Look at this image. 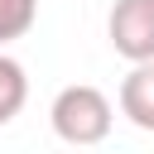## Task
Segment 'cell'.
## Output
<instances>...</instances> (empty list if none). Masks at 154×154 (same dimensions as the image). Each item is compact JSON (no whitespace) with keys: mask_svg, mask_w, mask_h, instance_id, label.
<instances>
[{"mask_svg":"<svg viewBox=\"0 0 154 154\" xmlns=\"http://www.w3.org/2000/svg\"><path fill=\"white\" fill-rule=\"evenodd\" d=\"M106 34L125 63H149L154 58V0H116Z\"/></svg>","mask_w":154,"mask_h":154,"instance_id":"7a4b0ae2","label":"cell"},{"mask_svg":"<svg viewBox=\"0 0 154 154\" xmlns=\"http://www.w3.org/2000/svg\"><path fill=\"white\" fill-rule=\"evenodd\" d=\"M38 19V0H0V48L24 38Z\"/></svg>","mask_w":154,"mask_h":154,"instance_id":"5b68a950","label":"cell"},{"mask_svg":"<svg viewBox=\"0 0 154 154\" xmlns=\"http://www.w3.org/2000/svg\"><path fill=\"white\" fill-rule=\"evenodd\" d=\"M120 116L154 135V58L149 63H130V72L120 82Z\"/></svg>","mask_w":154,"mask_h":154,"instance_id":"3957f363","label":"cell"},{"mask_svg":"<svg viewBox=\"0 0 154 154\" xmlns=\"http://www.w3.org/2000/svg\"><path fill=\"white\" fill-rule=\"evenodd\" d=\"M29 101V77H24V63L0 53V125H10Z\"/></svg>","mask_w":154,"mask_h":154,"instance_id":"277c9868","label":"cell"},{"mask_svg":"<svg viewBox=\"0 0 154 154\" xmlns=\"http://www.w3.org/2000/svg\"><path fill=\"white\" fill-rule=\"evenodd\" d=\"M48 120H53V135H58L63 144H101V140L111 135L116 111H111V101H106L101 87L72 82V87H63V91L53 96Z\"/></svg>","mask_w":154,"mask_h":154,"instance_id":"6da1fadb","label":"cell"}]
</instances>
